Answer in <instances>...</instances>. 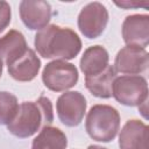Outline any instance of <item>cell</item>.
I'll list each match as a JSON object with an SVG mask.
<instances>
[{
  "label": "cell",
  "mask_w": 149,
  "mask_h": 149,
  "mask_svg": "<svg viewBox=\"0 0 149 149\" xmlns=\"http://www.w3.org/2000/svg\"><path fill=\"white\" fill-rule=\"evenodd\" d=\"M40 56L48 59H73L81 50V41L78 34L57 24H48L38 30L34 40Z\"/></svg>",
  "instance_id": "cell-1"
},
{
  "label": "cell",
  "mask_w": 149,
  "mask_h": 149,
  "mask_svg": "<svg viewBox=\"0 0 149 149\" xmlns=\"http://www.w3.org/2000/svg\"><path fill=\"white\" fill-rule=\"evenodd\" d=\"M54 121L52 104L49 98L40 97L36 101H23L19 105L14 119L7 125L10 134L20 139L35 135Z\"/></svg>",
  "instance_id": "cell-2"
},
{
  "label": "cell",
  "mask_w": 149,
  "mask_h": 149,
  "mask_svg": "<svg viewBox=\"0 0 149 149\" xmlns=\"http://www.w3.org/2000/svg\"><path fill=\"white\" fill-rule=\"evenodd\" d=\"M88 136L98 142H111L115 139L120 128V114L109 105H93L85 120Z\"/></svg>",
  "instance_id": "cell-3"
},
{
  "label": "cell",
  "mask_w": 149,
  "mask_h": 149,
  "mask_svg": "<svg viewBox=\"0 0 149 149\" xmlns=\"http://www.w3.org/2000/svg\"><path fill=\"white\" fill-rule=\"evenodd\" d=\"M113 97L125 106L140 107L148 100V83L142 76L116 77L113 84Z\"/></svg>",
  "instance_id": "cell-4"
},
{
  "label": "cell",
  "mask_w": 149,
  "mask_h": 149,
  "mask_svg": "<svg viewBox=\"0 0 149 149\" xmlns=\"http://www.w3.org/2000/svg\"><path fill=\"white\" fill-rule=\"evenodd\" d=\"M78 78L77 68L72 63L61 59L49 62L42 71V81L44 86L54 92H63L73 87Z\"/></svg>",
  "instance_id": "cell-5"
},
{
  "label": "cell",
  "mask_w": 149,
  "mask_h": 149,
  "mask_svg": "<svg viewBox=\"0 0 149 149\" xmlns=\"http://www.w3.org/2000/svg\"><path fill=\"white\" fill-rule=\"evenodd\" d=\"M86 99L78 91L62 93L56 101V111L59 121L68 127H77L86 112Z\"/></svg>",
  "instance_id": "cell-6"
},
{
  "label": "cell",
  "mask_w": 149,
  "mask_h": 149,
  "mask_svg": "<svg viewBox=\"0 0 149 149\" xmlns=\"http://www.w3.org/2000/svg\"><path fill=\"white\" fill-rule=\"evenodd\" d=\"M107 23L108 10L98 1L84 6L78 15V28L80 33L91 40L99 37L104 33Z\"/></svg>",
  "instance_id": "cell-7"
},
{
  "label": "cell",
  "mask_w": 149,
  "mask_h": 149,
  "mask_svg": "<svg viewBox=\"0 0 149 149\" xmlns=\"http://www.w3.org/2000/svg\"><path fill=\"white\" fill-rule=\"evenodd\" d=\"M149 55L148 51L140 47L126 45L119 50L114 61V69L116 72L139 76L148 69Z\"/></svg>",
  "instance_id": "cell-8"
},
{
  "label": "cell",
  "mask_w": 149,
  "mask_h": 149,
  "mask_svg": "<svg viewBox=\"0 0 149 149\" xmlns=\"http://www.w3.org/2000/svg\"><path fill=\"white\" fill-rule=\"evenodd\" d=\"M20 17L30 30H41L51 20V6L43 0H23L19 6Z\"/></svg>",
  "instance_id": "cell-9"
},
{
  "label": "cell",
  "mask_w": 149,
  "mask_h": 149,
  "mask_svg": "<svg viewBox=\"0 0 149 149\" xmlns=\"http://www.w3.org/2000/svg\"><path fill=\"white\" fill-rule=\"evenodd\" d=\"M122 37L127 45L146 49L149 43V15L133 14L122 23Z\"/></svg>",
  "instance_id": "cell-10"
},
{
  "label": "cell",
  "mask_w": 149,
  "mask_h": 149,
  "mask_svg": "<svg viewBox=\"0 0 149 149\" xmlns=\"http://www.w3.org/2000/svg\"><path fill=\"white\" fill-rule=\"evenodd\" d=\"M148 126L136 119L128 120L119 135L120 149H148Z\"/></svg>",
  "instance_id": "cell-11"
},
{
  "label": "cell",
  "mask_w": 149,
  "mask_h": 149,
  "mask_svg": "<svg viewBox=\"0 0 149 149\" xmlns=\"http://www.w3.org/2000/svg\"><path fill=\"white\" fill-rule=\"evenodd\" d=\"M8 68L9 76L17 81H30L33 80L41 69V59L37 57L35 51L30 48Z\"/></svg>",
  "instance_id": "cell-12"
},
{
  "label": "cell",
  "mask_w": 149,
  "mask_h": 149,
  "mask_svg": "<svg viewBox=\"0 0 149 149\" xmlns=\"http://www.w3.org/2000/svg\"><path fill=\"white\" fill-rule=\"evenodd\" d=\"M27 50V41L23 34L19 30L10 29L0 37V58L7 66L20 58Z\"/></svg>",
  "instance_id": "cell-13"
},
{
  "label": "cell",
  "mask_w": 149,
  "mask_h": 149,
  "mask_svg": "<svg viewBox=\"0 0 149 149\" xmlns=\"http://www.w3.org/2000/svg\"><path fill=\"white\" fill-rule=\"evenodd\" d=\"M108 61L109 55L104 47L92 45L84 51L79 62V66L85 77H91L102 72L109 65Z\"/></svg>",
  "instance_id": "cell-14"
},
{
  "label": "cell",
  "mask_w": 149,
  "mask_h": 149,
  "mask_svg": "<svg viewBox=\"0 0 149 149\" xmlns=\"http://www.w3.org/2000/svg\"><path fill=\"white\" fill-rule=\"evenodd\" d=\"M116 73L115 69L112 65H108L102 72L95 76L85 77V86L92 95L101 99H108L113 97V84L118 77Z\"/></svg>",
  "instance_id": "cell-15"
},
{
  "label": "cell",
  "mask_w": 149,
  "mask_h": 149,
  "mask_svg": "<svg viewBox=\"0 0 149 149\" xmlns=\"http://www.w3.org/2000/svg\"><path fill=\"white\" fill-rule=\"evenodd\" d=\"M66 146V135L57 127L47 126L33 140L31 149H65Z\"/></svg>",
  "instance_id": "cell-16"
},
{
  "label": "cell",
  "mask_w": 149,
  "mask_h": 149,
  "mask_svg": "<svg viewBox=\"0 0 149 149\" xmlns=\"http://www.w3.org/2000/svg\"><path fill=\"white\" fill-rule=\"evenodd\" d=\"M19 108L17 98L7 91L0 92V125H8Z\"/></svg>",
  "instance_id": "cell-17"
},
{
  "label": "cell",
  "mask_w": 149,
  "mask_h": 149,
  "mask_svg": "<svg viewBox=\"0 0 149 149\" xmlns=\"http://www.w3.org/2000/svg\"><path fill=\"white\" fill-rule=\"evenodd\" d=\"M12 19L10 6L7 1H0V34L9 26Z\"/></svg>",
  "instance_id": "cell-18"
},
{
  "label": "cell",
  "mask_w": 149,
  "mask_h": 149,
  "mask_svg": "<svg viewBox=\"0 0 149 149\" xmlns=\"http://www.w3.org/2000/svg\"><path fill=\"white\" fill-rule=\"evenodd\" d=\"M116 6L125 8V9H130V8H139V7H144L148 8V2H139V1H129V0H125V1H115L114 2Z\"/></svg>",
  "instance_id": "cell-19"
},
{
  "label": "cell",
  "mask_w": 149,
  "mask_h": 149,
  "mask_svg": "<svg viewBox=\"0 0 149 149\" xmlns=\"http://www.w3.org/2000/svg\"><path fill=\"white\" fill-rule=\"evenodd\" d=\"M87 149H107L105 147H101V146H98V144H91L87 147Z\"/></svg>",
  "instance_id": "cell-20"
},
{
  "label": "cell",
  "mask_w": 149,
  "mask_h": 149,
  "mask_svg": "<svg viewBox=\"0 0 149 149\" xmlns=\"http://www.w3.org/2000/svg\"><path fill=\"white\" fill-rule=\"evenodd\" d=\"M2 69H3V62H2V59L0 58V78H1V76H2Z\"/></svg>",
  "instance_id": "cell-21"
}]
</instances>
